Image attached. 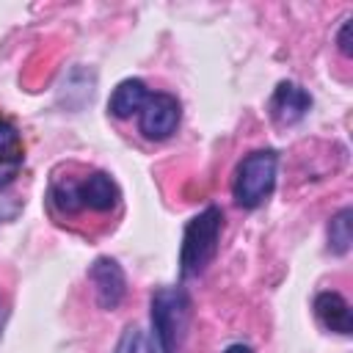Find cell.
Masks as SVG:
<instances>
[{
	"label": "cell",
	"mask_w": 353,
	"mask_h": 353,
	"mask_svg": "<svg viewBox=\"0 0 353 353\" xmlns=\"http://www.w3.org/2000/svg\"><path fill=\"white\" fill-rule=\"evenodd\" d=\"M190 325V298L182 287H160L152 292V328L160 353H179Z\"/></svg>",
	"instance_id": "obj_3"
},
{
	"label": "cell",
	"mask_w": 353,
	"mask_h": 353,
	"mask_svg": "<svg viewBox=\"0 0 353 353\" xmlns=\"http://www.w3.org/2000/svg\"><path fill=\"white\" fill-rule=\"evenodd\" d=\"M149 91H146V83L138 80V77H127L121 80L113 94H110V102H108V110L116 116V119H130L132 113H138L146 102Z\"/></svg>",
	"instance_id": "obj_10"
},
{
	"label": "cell",
	"mask_w": 353,
	"mask_h": 353,
	"mask_svg": "<svg viewBox=\"0 0 353 353\" xmlns=\"http://www.w3.org/2000/svg\"><path fill=\"white\" fill-rule=\"evenodd\" d=\"M88 281L94 284V298L102 309H116L127 292V281H124V270L116 259L110 256H99L94 259V265L88 268Z\"/></svg>",
	"instance_id": "obj_6"
},
{
	"label": "cell",
	"mask_w": 353,
	"mask_h": 353,
	"mask_svg": "<svg viewBox=\"0 0 353 353\" xmlns=\"http://www.w3.org/2000/svg\"><path fill=\"white\" fill-rule=\"evenodd\" d=\"M336 44H339V50H342L345 55L353 52V47H350V17L342 19V28H339V33H336Z\"/></svg>",
	"instance_id": "obj_13"
},
{
	"label": "cell",
	"mask_w": 353,
	"mask_h": 353,
	"mask_svg": "<svg viewBox=\"0 0 353 353\" xmlns=\"http://www.w3.org/2000/svg\"><path fill=\"white\" fill-rule=\"evenodd\" d=\"M314 317L320 320L323 328H328V331H334V334L347 336V334L353 331L350 306H347V301H345L339 292H331V290L320 292V295L314 298Z\"/></svg>",
	"instance_id": "obj_8"
},
{
	"label": "cell",
	"mask_w": 353,
	"mask_h": 353,
	"mask_svg": "<svg viewBox=\"0 0 353 353\" xmlns=\"http://www.w3.org/2000/svg\"><path fill=\"white\" fill-rule=\"evenodd\" d=\"M22 163H25V149L19 130L8 119H0V188H6L19 174Z\"/></svg>",
	"instance_id": "obj_9"
},
{
	"label": "cell",
	"mask_w": 353,
	"mask_h": 353,
	"mask_svg": "<svg viewBox=\"0 0 353 353\" xmlns=\"http://www.w3.org/2000/svg\"><path fill=\"white\" fill-rule=\"evenodd\" d=\"M312 108V97L306 88H301L298 83H279L273 97H270V116L276 124H295L301 121Z\"/></svg>",
	"instance_id": "obj_7"
},
{
	"label": "cell",
	"mask_w": 353,
	"mask_h": 353,
	"mask_svg": "<svg viewBox=\"0 0 353 353\" xmlns=\"http://www.w3.org/2000/svg\"><path fill=\"white\" fill-rule=\"evenodd\" d=\"M276 168H279V154L273 149H256V152L245 154L234 171V182H232L234 201L245 210L259 207L276 188Z\"/></svg>",
	"instance_id": "obj_4"
},
{
	"label": "cell",
	"mask_w": 353,
	"mask_h": 353,
	"mask_svg": "<svg viewBox=\"0 0 353 353\" xmlns=\"http://www.w3.org/2000/svg\"><path fill=\"white\" fill-rule=\"evenodd\" d=\"M52 196V204L61 210V212H80V210H94V212H110L121 193H119V185L113 182L110 174L105 171H94L88 174L85 179H58L50 190Z\"/></svg>",
	"instance_id": "obj_1"
},
{
	"label": "cell",
	"mask_w": 353,
	"mask_h": 353,
	"mask_svg": "<svg viewBox=\"0 0 353 353\" xmlns=\"http://www.w3.org/2000/svg\"><path fill=\"white\" fill-rule=\"evenodd\" d=\"M223 353H254L248 345H243V342H234V345H229Z\"/></svg>",
	"instance_id": "obj_14"
},
{
	"label": "cell",
	"mask_w": 353,
	"mask_h": 353,
	"mask_svg": "<svg viewBox=\"0 0 353 353\" xmlns=\"http://www.w3.org/2000/svg\"><path fill=\"white\" fill-rule=\"evenodd\" d=\"M113 353H154V345H152V339L146 336L143 328L127 325V328L121 331V336H119Z\"/></svg>",
	"instance_id": "obj_12"
},
{
	"label": "cell",
	"mask_w": 353,
	"mask_h": 353,
	"mask_svg": "<svg viewBox=\"0 0 353 353\" xmlns=\"http://www.w3.org/2000/svg\"><path fill=\"white\" fill-rule=\"evenodd\" d=\"M350 210H339L328 223V248L334 254H347L350 248Z\"/></svg>",
	"instance_id": "obj_11"
},
{
	"label": "cell",
	"mask_w": 353,
	"mask_h": 353,
	"mask_svg": "<svg viewBox=\"0 0 353 353\" xmlns=\"http://www.w3.org/2000/svg\"><path fill=\"white\" fill-rule=\"evenodd\" d=\"M179 116H182L179 99L165 91H157V94H149L143 108L138 110V130L149 141H165L176 132Z\"/></svg>",
	"instance_id": "obj_5"
},
{
	"label": "cell",
	"mask_w": 353,
	"mask_h": 353,
	"mask_svg": "<svg viewBox=\"0 0 353 353\" xmlns=\"http://www.w3.org/2000/svg\"><path fill=\"white\" fill-rule=\"evenodd\" d=\"M221 226H223V212L215 204H210L207 210H201L188 221L182 234V248H179V270L185 279L199 276L215 259Z\"/></svg>",
	"instance_id": "obj_2"
}]
</instances>
